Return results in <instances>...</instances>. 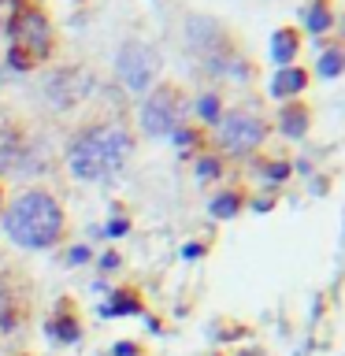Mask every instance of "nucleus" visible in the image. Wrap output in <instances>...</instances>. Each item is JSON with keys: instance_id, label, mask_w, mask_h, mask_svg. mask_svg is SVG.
I'll list each match as a JSON object with an SVG mask.
<instances>
[{"instance_id": "nucleus-1", "label": "nucleus", "mask_w": 345, "mask_h": 356, "mask_svg": "<svg viewBox=\"0 0 345 356\" xmlns=\"http://www.w3.org/2000/svg\"><path fill=\"white\" fill-rule=\"evenodd\" d=\"M134 145L138 141H134L127 122L89 119L71 134V141H67V149H63V160H67V171H71L78 182L100 186V182H111V178L130 163Z\"/></svg>"}, {"instance_id": "nucleus-2", "label": "nucleus", "mask_w": 345, "mask_h": 356, "mask_svg": "<svg viewBox=\"0 0 345 356\" xmlns=\"http://www.w3.org/2000/svg\"><path fill=\"white\" fill-rule=\"evenodd\" d=\"M0 222H4L8 241H15L19 249H30V252L56 249L67 238V211L56 200V193L41 186H30L11 200H4Z\"/></svg>"}, {"instance_id": "nucleus-3", "label": "nucleus", "mask_w": 345, "mask_h": 356, "mask_svg": "<svg viewBox=\"0 0 345 356\" xmlns=\"http://www.w3.org/2000/svg\"><path fill=\"white\" fill-rule=\"evenodd\" d=\"M8 63L15 71H33L38 63H49L56 52V26L52 15L41 4H19L8 19Z\"/></svg>"}, {"instance_id": "nucleus-4", "label": "nucleus", "mask_w": 345, "mask_h": 356, "mask_svg": "<svg viewBox=\"0 0 345 356\" xmlns=\"http://www.w3.org/2000/svg\"><path fill=\"white\" fill-rule=\"evenodd\" d=\"M138 122L149 138H171L182 122H189V93L178 82H156L141 100Z\"/></svg>"}, {"instance_id": "nucleus-5", "label": "nucleus", "mask_w": 345, "mask_h": 356, "mask_svg": "<svg viewBox=\"0 0 345 356\" xmlns=\"http://www.w3.org/2000/svg\"><path fill=\"white\" fill-rule=\"evenodd\" d=\"M211 138H216V149H223L227 156H252V152L264 149L267 138H271V122H267L260 111L227 108L223 119L211 127Z\"/></svg>"}, {"instance_id": "nucleus-6", "label": "nucleus", "mask_w": 345, "mask_h": 356, "mask_svg": "<svg viewBox=\"0 0 345 356\" xmlns=\"http://www.w3.org/2000/svg\"><path fill=\"white\" fill-rule=\"evenodd\" d=\"M115 78L127 93H149L160 78V56L149 41L141 38H130L119 44V56H115Z\"/></svg>"}, {"instance_id": "nucleus-7", "label": "nucleus", "mask_w": 345, "mask_h": 356, "mask_svg": "<svg viewBox=\"0 0 345 356\" xmlns=\"http://www.w3.org/2000/svg\"><path fill=\"white\" fill-rule=\"evenodd\" d=\"M89 86H93L89 71H82V67H60V71H49L41 78V89H45L41 97L49 100L56 111H67L89 93Z\"/></svg>"}, {"instance_id": "nucleus-8", "label": "nucleus", "mask_w": 345, "mask_h": 356, "mask_svg": "<svg viewBox=\"0 0 345 356\" xmlns=\"http://www.w3.org/2000/svg\"><path fill=\"white\" fill-rule=\"evenodd\" d=\"M230 44H234V38L219 19H211V15H189L186 19V49L193 56H200V60H211V56L227 52Z\"/></svg>"}, {"instance_id": "nucleus-9", "label": "nucleus", "mask_w": 345, "mask_h": 356, "mask_svg": "<svg viewBox=\"0 0 345 356\" xmlns=\"http://www.w3.org/2000/svg\"><path fill=\"white\" fill-rule=\"evenodd\" d=\"M30 316L26 286L15 275H0V334H19Z\"/></svg>"}, {"instance_id": "nucleus-10", "label": "nucleus", "mask_w": 345, "mask_h": 356, "mask_svg": "<svg viewBox=\"0 0 345 356\" xmlns=\"http://www.w3.org/2000/svg\"><path fill=\"white\" fill-rule=\"evenodd\" d=\"M45 334L56 341V345H74L82 341V316H78V305L71 297H60L52 308V316L45 319Z\"/></svg>"}, {"instance_id": "nucleus-11", "label": "nucleus", "mask_w": 345, "mask_h": 356, "mask_svg": "<svg viewBox=\"0 0 345 356\" xmlns=\"http://www.w3.org/2000/svg\"><path fill=\"white\" fill-rule=\"evenodd\" d=\"M30 156V138L22 134L19 119H0V167L4 171H22Z\"/></svg>"}, {"instance_id": "nucleus-12", "label": "nucleus", "mask_w": 345, "mask_h": 356, "mask_svg": "<svg viewBox=\"0 0 345 356\" xmlns=\"http://www.w3.org/2000/svg\"><path fill=\"white\" fill-rule=\"evenodd\" d=\"M308 82H312V71L308 67H278V71L271 74V82H267V93H271V100H278V104H286V100H300L308 93Z\"/></svg>"}, {"instance_id": "nucleus-13", "label": "nucleus", "mask_w": 345, "mask_h": 356, "mask_svg": "<svg viewBox=\"0 0 345 356\" xmlns=\"http://www.w3.org/2000/svg\"><path fill=\"white\" fill-rule=\"evenodd\" d=\"M278 134L289 141H300V138H308V130H312V104L305 97L300 100H286V104H278Z\"/></svg>"}, {"instance_id": "nucleus-14", "label": "nucleus", "mask_w": 345, "mask_h": 356, "mask_svg": "<svg viewBox=\"0 0 345 356\" xmlns=\"http://www.w3.org/2000/svg\"><path fill=\"white\" fill-rule=\"evenodd\" d=\"M334 22H338V8H334V0H308L305 8H300V33H308V38H323V33L334 30Z\"/></svg>"}, {"instance_id": "nucleus-15", "label": "nucleus", "mask_w": 345, "mask_h": 356, "mask_svg": "<svg viewBox=\"0 0 345 356\" xmlns=\"http://www.w3.org/2000/svg\"><path fill=\"white\" fill-rule=\"evenodd\" d=\"M300 49H305V33H300L297 26H278L271 33V63H275V71L278 67H294Z\"/></svg>"}, {"instance_id": "nucleus-16", "label": "nucleus", "mask_w": 345, "mask_h": 356, "mask_svg": "<svg viewBox=\"0 0 345 356\" xmlns=\"http://www.w3.org/2000/svg\"><path fill=\"white\" fill-rule=\"evenodd\" d=\"M141 312H145V300H141V289H134V286H119V289H111L108 300L100 305V316H104V319L141 316Z\"/></svg>"}, {"instance_id": "nucleus-17", "label": "nucleus", "mask_w": 345, "mask_h": 356, "mask_svg": "<svg viewBox=\"0 0 345 356\" xmlns=\"http://www.w3.org/2000/svg\"><path fill=\"white\" fill-rule=\"evenodd\" d=\"M245 204H249V189L245 186H219V193L208 200V211L216 219H234L245 211Z\"/></svg>"}, {"instance_id": "nucleus-18", "label": "nucleus", "mask_w": 345, "mask_h": 356, "mask_svg": "<svg viewBox=\"0 0 345 356\" xmlns=\"http://www.w3.org/2000/svg\"><path fill=\"white\" fill-rule=\"evenodd\" d=\"M208 141L211 138H208V130L200 127V122H182V127L171 134V145L186 156V160H197L200 152H208Z\"/></svg>"}, {"instance_id": "nucleus-19", "label": "nucleus", "mask_w": 345, "mask_h": 356, "mask_svg": "<svg viewBox=\"0 0 345 356\" xmlns=\"http://www.w3.org/2000/svg\"><path fill=\"white\" fill-rule=\"evenodd\" d=\"M189 111H193V115L200 119V127L211 130V127H216V122L223 119V111H227V108H223V97L216 93V89H204V93H200L197 100H189Z\"/></svg>"}, {"instance_id": "nucleus-20", "label": "nucleus", "mask_w": 345, "mask_h": 356, "mask_svg": "<svg viewBox=\"0 0 345 356\" xmlns=\"http://www.w3.org/2000/svg\"><path fill=\"white\" fill-rule=\"evenodd\" d=\"M316 74L319 78H342L345 74V44L342 41H330V44H323V49H319Z\"/></svg>"}, {"instance_id": "nucleus-21", "label": "nucleus", "mask_w": 345, "mask_h": 356, "mask_svg": "<svg viewBox=\"0 0 345 356\" xmlns=\"http://www.w3.org/2000/svg\"><path fill=\"white\" fill-rule=\"evenodd\" d=\"M193 175H197V182H219V178L227 175V156H223L219 149L200 152L193 160Z\"/></svg>"}, {"instance_id": "nucleus-22", "label": "nucleus", "mask_w": 345, "mask_h": 356, "mask_svg": "<svg viewBox=\"0 0 345 356\" xmlns=\"http://www.w3.org/2000/svg\"><path fill=\"white\" fill-rule=\"evenodd\" d=\"M289 178V160H267L264 163V182L267 186H282Z\"/></svg>"}, {"instance_id": "nucleus-23", "label": "nucleus", "mask_w": 345, "mask_h": 356, "mask_svg": "<svg viewBox=\"0 0 345 356\" xmlns=\"http://www.w3.org/2000/svg\"><path fill=\"white\" fill-rule=\"evenodd\" d=\"M115 356H145V349L138 341H119L115 345Z\"/></svg>"}, {"instance_id": "nucleus-24", "label": "nucleus", "mask_w": 345, "mask_h": 356, "mask_svg": "<svg viewBox=\"0 0 345 356\" xmlns=\"http://www.w3.org/2000/svg\"><path fill=\"white\" fill-rule=\"evenodd\" d=\"M127 230H130V219H122V216H119V219L108 227V238H119V234H127Z\"/></svg>"}, {"instance_id": "nucleus-25", "label": "nucleus", "mask_w": 345, "mask_h": 356, "mask_svg": "<svg viewBox=\"0 0 345 356\" xmlns=\"http://www.w3.org/2000/svg\"><path fill=\"white\" fill-rule=\"evenodd\" d=\"M182 256H186V260H200V256H204V245H186Z\"/></svg>"}, {"instance_id": "nucleus-26", "label": "nucleus", "mask_w": 345, "mask_h": 356, "mask_svg": "<svg viewBox=\"0 0 345 356\" xmlns=\"http://www.w3.org/2000/svg\"><path fill=\"white\" fill-rule=\"evenodd\" d=\"M89 260V249L86 245H78V249H71V264H86Z\"/></svg>"}, {"instance_id": "nucleus-27", "label": "nucleus", "mask_w": 345, "mask_h": 356, "mask_svg": "<svg viewBox=\"0 0 345 356\" xmlns=\"http://www.w3.org/2000/svg\"><path fill=\"white\" fill-rule=\"evenodd\" d=\"M100 267H108V271H111V267H119V252H104V256H100Z\"/></svg>"}, {"instance_id": "nucleus-28", "label": "nucleus", "mask_w": 345, "mask_h": 356, "mask_svg": "<svg viewBox=\"0 0 345 356\" xmlns=\"http://www.w3.org/2000/svg\"><path fill=\"white\" fill-rule=\"evenodd\" d=\"M238 356H267V353H264V349H260V345H249V349H241V353H238Z\"/></svg>"}, {"instance_id": "nucleus-29", "label": "nucleus", "mask_w": 345, "mask_h": 356, "mask_svg": "<svg viewBox=\"0 0 345 356\" xmlns=\"http://www.w3.org/2000/svg\"><path fill=\"white\" fill-rule=\"evenodd\" d=\"M334 26H338V33H342V44H345V11L338 15V22H334Z\"/></svg>"}, {"instance_id": "nucleus-30", "label": "nucleus", "mask_w": 345, "mask_h": 356, "mask_svg": "<svg viewBox=\"0 0 345 356\" xmlns=\"http://www.w3.org/2000/svg\"><path fill=\"white\" fill-rule=\"evenodd\" d=\"M4 200H8V197H4V182H0V211H4Z\"/></svg>"}, {"instance_id": "nucleus-31", "label": "nucleus", "mask_w": 345, "mask_h": 356, "mask_svg": "<svg viewBox=\"0 0 345 356\" xmlns=\"http://www.w3.org/2000/svg\"><path fill=\"white\" fill-rule=\"evenodd\" d=\"M0 4H4V0H0ZM15 4H26V0H15Z\"/></svg>"}, {"instance_id": "nucleus-32", "label": "nucleus", "mask_w": 345, "mask_h": 356, "mask_svg": "<svg viewBox=\"0 0 345 356\" xmlns=\"http://www.w3.org/2000/svg\"><path fill=\"white\" fill-rule=\"evenodd\" d=\"M342 241H345V230H342Z\"/></svg>"}, {"instance_id": "nucleus-33", "label": "nucleus", "mask_w": 345, "mask_h": 356, "mask_svg": "<svg viewBox=\"0 0 345 356\" xmlns=\"http://www.w3.org/2000/svg\"><path fill=\"white\" fill-rule=\"evenodd\" d=\"M211 356H223V353H211Z\"/></svg>"}, {"instance_id": "nucleus-34", "label": "nucleus", "mask_w": 345, "mask_h": 356, "mask_svg": "<svg viewBox=\"0 0 345 356\" xmlns=\"http://www.w3.org/2000/svg\"><path fill=\"white\" fill-rule=\"evenodd\" d=\"M30 4H33V0H30Z\"/></svg>"}]
</instances>
